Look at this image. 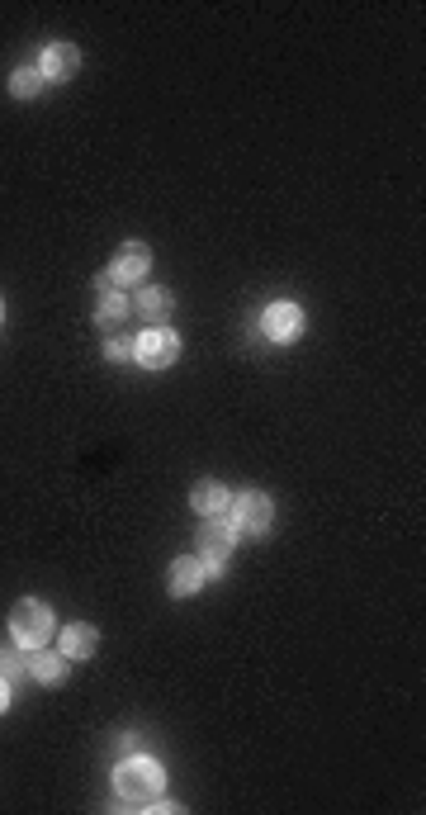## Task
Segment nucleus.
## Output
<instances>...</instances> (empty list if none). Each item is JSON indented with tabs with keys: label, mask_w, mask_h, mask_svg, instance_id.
<instances>
[{
	"label": "nucleus",
	"mask_w": 426,
	"mask_h": 815,
	"mask_svg": "<svg viewBox=\"0 0 426 815\" xmlns=\"http://www.w3.org/2000/svg\"><path fill=\"white\" fill-rule=\"evenodd\" d=\"M114 792L124 806H152V801L166 792V773H161L157 759H124L114 768Z\"/></svg>",
	"instance_id": "nucleus-1"
},
{
	"label": "nucleus",
	"mask_w": 426,
	"mask_h": 815,
	"mask_svg": "<svg viewBox=\"0 0 426 815\" xmlns=\"http://www.w3.org/2000/svg\"><path fill=\"white\" fill-rule=\"evenodd\" d=\"M10 635H15L19 650L48 645V635H53V612H48V602H38V598L15 602V612H10Z\"/></svg>",
	"instance_id": "nucleus-2"
},
{
	"label": "nucleus",
	"mask_w": 426,
	"mask_h": 815,
	"mask_svg": "<svg viewBox=\"0 0 426 815\" xmlns=\"http://www.w3.org/2000/svg\"><path fill=\"white\" fill-rule=\"evenodd\" d=\"M270 517H275V508H270L266 493H237V498H228V526L237 536H266Z\"/></svg>",
	"instance_id": "nucleus-3"
},
{
	"label": "nucleus",
	"mask_w": 426,
	"mask_h": 815,
	"mask_svg": "<svg viewBox=\"0 0 426 815\" xmlns=\"http://www.w3.org/2000/svg\"><path fill=\"white\" fill-rule=\"evenodd\" d=\"M232 545H237V531L228 522H204L199 526V560L209 574H223L232 560Z\"/></svg>",
	"instance_id": "nucleus-4"
},
{
	"label": "nucleus",
	"mask_w": 426,
	"mask_h": 815,
	"mask_svg": "<svg viewBox=\"0 0 426 815\" xmlns=\"http://www.w3.org/2000/svg\"><path fill=\"white\" fill-rule=\"evenodd\" d=\"M133 356H138V365H147V370H166V365H176V356H180L176 332H166V327H147L138 342H133Z\"/></svg>",
	"instance_id": "nucleus-5"
},
{
	"label": "nucleus",
	"mask_w": 426,
	"mask_h": 815,
	"mask_svg": "<svg viewBox=\"0 0 426 815\" xmlns=\"http://www.w3.org/2000/svg\"><path fill=\"white\" fill-rule=\"evenodd\" d=\"M261 332L270 342H294L303 332V308L299 304H270L266 318H261Z\"/></svg>",
	"instance_id": "nucleus-6"
},
{
	"label": "nucleus",
	"mask_w": 426,
	"mask_h": 815,
	"mask_svg": "<svg viewBox=\"0 0 426 815\" xmlns=\"http://www.w3.org/2000/svg\"><path fill=\"white\" fill-rule=\"evenodd\" d=\"M24 673L34 678V683H43V688H57L62 678H67V654H53V650H29V659H24Z\"/></svg>",
	"instance_id": "nucleus-7"
},
{
	"label": "nucleus",
	"mask_w": 426,
	"mask_h": 815,
	"mask_svg": "<svg viewBox=\"0 0 426 815\" xmlns=\"http://www.w3.org/2000/svg\"><path fill=\"white\" fill-rule=\"evenodd\" d=\"M76 67H81V53H76L71 43H53V48L43 53V62H38V76H43V81H71Z\"/></svg>",
	"instance_id": "nucleus-8"
},
{
	"label": "nucleus",
	"mask_w": 426,
	"mask_h": 815,
	"mask_svg": "<svg viewBox=\"0 0 426 815\" xmlns=\"http://www.w3.org/2000/svg\"><path fill=\"white\" fill-rule=\"evenodd\" d=\"M147 266H152V247H142V242H124L119 252H114V280L124 285V280H142L147 275Z\"/></svg>",
	"instance_id": "nucleus-9"
},
{
	"label": "nucleus",
	"mask_w": 426,
	"mask_h": 815,
	"mask_svg": "<svg viewBox=\"0 0 426 815\" xmlns=\"http://www.w3.org/2000/svg\"><path fill=\"white\" fill-rule=\"evenodd\" d=\"M204 579H209V569H204V560H199V555H180V560L171 564V593H176V598L199 593V588H204Z\"/></svg>",
	"instance_id": "nucleus-10"
},
{
	"label": "nucleus",
	"mask_w": 426,
	"mask_h": 815,
	"mask_svg": "<svg viewBox=\"0 0 426 815\" xmlns=\"http://www.w3.org/2000/svg\"><path fill=\"white\" fill-rule=\"evenodd\" d=\"M95 626H86V621H71V626H62V654L67 659H90L95 654Z\"/></svg>",
	"instance_id": "nucleus-11"
},
{
	"label": "nucleus",
	"mask_w": 426,
	"mask_h": 815,
	"mask_svg": "<svg viewBox=\"0 0 426 815\" xmlns=\"http://www.w3.org/2000/svg\"><path fill=\"white\" fill-rule=\"evenodd\" d=\"M190 503H195V512H204V517H218V512H228V484L204 479V484H195Z\"/></svg>",
	"instance_id": "nucleus-12"
},
{
	"label": "nucleus",
	"mask_w": 426,
	"mask_h": 815,
	"mask_svg": "<svg viewBox=\"0 0 426 815\" xmlns=\"http://www.w3.org/2000/svg\"><path fill=\"white\" fill-rule=\"evenodd\" d=\"M171 304H176V299H171V290H157V285L138 294V313H142V318H147L152 327H161V318L171 313Z\"/></svg>",
	"instance_id": "nucleus-13"
},
{
	"label": "nucleus",
	"mask_w": 426,
	"mask_h": 815,
	"mask_svg": "<svg viewBox=\"0 0 426 815\" xmlns=\"http://www.w3.org/2000/svg\"><path fill=\"white\" fill-rule=\"evenodd\" d=\"M38 91H43V76H38L34 67H19V72L10 76V95H15V100H34Z\"/></svg>",
	"instance_id": "nucleus-14"
},
{
	"label": "nucleus",
	"mask_w": 426,
	"mask_h": 815,
	"mask_svg": "<svg viewBox=\"0 0 426 815\" xmlns=\"http://www.w3.org/2000/svg\"><path fill=\"white\" fill-rule=\"evenodd\" d=\"M124 313H128V299L119 294V285H114V290H100V323L114 327Z\"/></svg>",
	"instance_id": "nucleus-15"
},
{
	"label": "nucleus",
	"mask_w": 426,
	"mask_h": 815,
	"mask_svg": "<svg viewBox=\"0 0 426 815\" xmlns=\"http://www.w3.org/2000/svg\"><path fill=\"white\" fill-rule=\"evenodd\" d=\"M105 356H109V361H128V356H133V342H128L124 332H109V342H105Z\"/></svg>",
	"instance_id": "nucleus-16"
},
{
	"label": "nucleus",
	"mask_w": 426,
	"mask_h": 815,
	"mask_svg": "<svg viewBox=\"0 0 426 815\" xmlns=\"http://www.w3.org/2000/svg\"><path fill=\"white\" fill-rule=\"evenodd\" d=\"M0 673H10V678H15V673H24V654L5 650V654H0Z\"/></svg>",
	"instance_id": "nucleus-17"
},
{
	"label": "nucleus",
	"mask_w": 426,
	"mask_h": 815,
	"mask_svg": "<svg viewBox=\"0 0 426 815\" xmlns=\"http://www.w3.org/2000/svg\"><path fill=\"white\" fill-rule=\"evenodd\" d=\"M5 707H10V683L0 678V711H5Z\"/></svg>",
	"instance_id": "nucleus-18"
},
{
	"label": "nucleus",
	"mask_w": 426,
	"mask_h": 815,
	"mask_svg": "<svg viewBox=\"0 0 426 815\" xmlns=\"http://www.w3.org/2000/svg\"><path fill=\"white\" fill-rule=\"evenodd\" d=\"M0 318H5V304H0Z\"/></svg>",
	"instance_id": "nucleus-19"
}]
</instances>
